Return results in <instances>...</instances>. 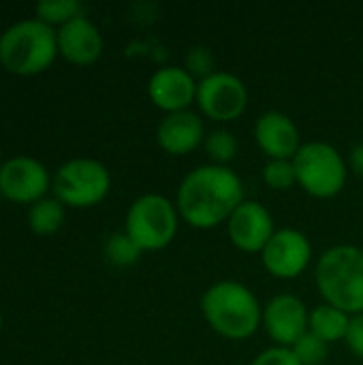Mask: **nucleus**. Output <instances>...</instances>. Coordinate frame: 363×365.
I'll return each mask as SVG.
<instances>
[{"mask_svg": "<svg viewBox=\"0 0 363 365\" xmlns=\"http://www.w3.org/2000/svg\"><path fill=\"white\" fill-rule=\"evenodd\" d=\"M111 186L107 167L94 158H73L60 165L51 178V190L58 201L71 207H92L101 203Z\"/></svg>", "mask_w": 363, "mask_h": 365, "instance_id": "obj_7", "label": "nucleus"}, {"mask_svg": "<svg viewBox=\"0 0 363 365\" xmlns=\"http://www.w3.org/2000/svg\"><path fill=\"white\" fill-rule=\"evenodd\" d=\"M0 167H2V152H0Z\"/></svg>", "mask_w": 363, "mask_h": 365, "instance_id": "obj_29", "label": "nucleus"}, {"mask_svg": "<svg viewBox=\"0 0 363 365\" xmlns=\"http://www.w3.org/2000/svg\"><path fill=\"white\" fill-rule=\"evenodd\" d=\"M199 109L216 122H231L246 111L248 90L233 73L216 71L197 86Z\"/></svg>", "mask_w": 363, "mask_h": 365, "instance_id": "obj_8", "label": "nucleus"}, {"mask_svg": "<svg viewBox=\"0 0 363 365\" xmlns=\"http://www.w3.org/2000/svg\"><path fill=\"white\" fill-rule=\"evenodd\" d=\"M184 68H186L193 77L205 79V77H210L212 73H216V71H214V53H212L208 47H201V45L190 47L188 53H186V64H184Z\"/></svg>", "mask_w": 363, "mask_h": 365, "instance_id": "obj_24", "label": "nucleus"}, {"mask_svg": "<svg viewBox=\"0 0 363 365\" xmlns=\"http://www.w3.org/2000/svg\"><path fill=\"white\" fill-rule=\"evenodd\" d=\"M291 351L302 365H323L327 361V355H329V344L323 342L321 338H317L315 334L306 331L291 346Z\"/></svg>", "mask_w": 363, "mask_h": 365, "instance_id": "obj_22", "label": "nucleus"}, {"mask_svg": "<svg viewBox=\"0 0 363 365\" xmlns=\"http://www.w3.org/2000/svg\"><path fill=\"white\" fill-rule=\"evenodd\" d=\"M203 145H205L208 156L216 165H223V167H227V163H231L237 156V148H240L237 139L229 130H212V133H208Z\"/></svg>", "mask_w": 363, "mask_h": 365, "instance_id": "obj_20", "label": "nucleus"}, {"mask_svg": "<svg viewBox=\"0 0 363 365\" xmlns=\"http://www.w3.org/2000/svg\"><path fill=\"white\" fill-rule=\"evenodd\" d=\"M34 13L41 21L62 26L77 15H83V4L79 0H43L34 6Z\"/></svg>", "mask_w": 363, "mask_h": 365, "instance_id": "obj_19", "label": "nucleus"}, {"mask_svg": "<svg viewBox=\"0 0 363 365\" xmlns=\"http://www.w3.org/2000/svg\"><path fill=\"white\" fill-rule=\"evenodd\" d=\"M317 287L325 302L349 317L363 314V250L334 246L317 263Z\"/></svg>", "mask_w": 363, "mask_h": 365, "instance_id": "obj_4", "label": "nucleus"}, {"mask_svg": "<svg viewBox=\"0 0 363 365\" xmlns=\"http://www.w3.org/2000/svg\"><path fill=\"white\" fill-rule=\"evenodd\" d=\"M178 207L163 195H143L126 214L124 233L141 250H163L178 233Z\"/></svg>", "mask_w": 363, "mask_h": 365, "instance_id": "obj_5", "label": "nucleus"}, {"mask_svg": "<svg viewBox=\"0 0 363 365\" xmlns=\"http://www.w3.org/2000/svg\"><path fill=\"white\" fill-rule=\"evenodd\" d=\"M344 342L349 344L353 355H357L359 359H363V314L351 317V325H349Z\"/></svg>", "mask_w": 363, "mask_h": 365, "instance_id": "obj_26", "label": "nucleus"}, {"mask_svg": "<svg viewBox=\"0 0 363 365\" xmlns=\"http://www.w3.org/2000/svg\"><path fill=\"white\" fill-rule=\"evenodd\" d=\"M156 141L165 152L173 156L188 154L205 141L203 120L188 109L167 113L156 128Z\"/></svg>", "mask_w": 363, "mask_h": 365, "instance_id": "obj_16", "label": "nucleus"}, {"mask_svg": "<svg viewBox=\"0 0 363 365\" xmlns=\"http://www.w3.org/2000/svg\"><path fill=\"white\" fill-rule=\"evenodd\" d=\"M51 186V178L47 167L26 154L11 156L0 167V192L15 203H34L43 197Z\"/></svg>", "mask_w": 363, "mask_h": 365, "instance_id": "obj_9", "label": "nucleus"}, {"mask_svg": "<svg viewBox=\"0 0 363 365\" xmlns=\"http://www.w3.org/2000/svg\"><path fill=\"white\" fill-rule=\"evenodd\" d=\"M263 180L274 190H289L293 184H297L293 160H270L263 167Z\"/></svg>", "mask_w": 363, "mask_h": 365, "instance_id": "obj_23", "label": "nucleus"}, {"mask_svg": "<svg viewBox=\"0 0 363 365\" xmlns=\"http://www.w3.org/2000/svg\"><path fill=\"white\" fill-rule=\"evenodd\" d=\"M255 137L270 160H293L300 152V130L282 111H267L257 120Z\"/></svg>", "mask_w": 363, "mask_h": 365, "instance_id": "obj_15", "label": "nucleus"}, {"mask_svg": "<svg viewBox=\"0 0 363 365\" xmlns=\"http://www.w3.org/2000/svg\"><path fill=\"white\" fill-rule=\"evenodd\" d=\"M64 222V203L56 197H43L28 210V227L36 235H53Z\"/></svg>", "mask_w": 363, "mask_h": 365, "instance_id": "obj_18", "label": "nucleus"}, {"mask_svg": "<svg viewBox=\"0 0 363 365\" xmlns=\"http://www.w3.org/2000/svg\"><path fill=\"white\" fill-rule=\"evenodd\" d=\"M197 81L184 66H163L148 81V94L152 103L167 111H186L197 98Z\"/></svg>", "mask_w": 363, "mask_h": 365, "instance_id": "obj_13", "label": "nucleus"}, {"mask_svg": "<svg viewBox=\"0 0 363 365\" xmlns=\"http://www.w3.org/2000/svg\"><path fill=\"white\" fill-rule=\"evenodd\" d=\"M141 248L126 235V233H113L107 242H105V257L109 263L126 267L139 261L141 257Z\"/></svg>", "mask_w": 363, "mask_h": 365, "instance_id": "obj_21", "label": "nucleus"}, {"mask_svg": "<svg viewBox=\"0 0 363 365\" xmlns=\"http://www.w3.org/2000/svg\"><path fill=\"white\" fill-rule=\"evenodd\" d=\"M349 163H351V169H353L359 178H363V143H357V145L351 150Z\"/></svg>", "mask_w": 363, "mask_h": 365, "instance_id": "obj_27", "label": "nucleus"}, {"mask_svg": "<svg viewBox=\"0 0 363 365\" xmlns=\"http://www.w3.org/2000/svg\"><path fill=\"white\" fill-rule=\"evenodd\" d=\"M310 257V240L297 229H278L261 252L265 269L280 280H291L304 274Z\"/></svg>", "mask_w": 363, "mask_h": 365, "instance_id": "obj_10", "label": "nucleus"}, {"mask_svg": "<svg viewBox=\"0 0 363 365\" xmlns=\"http://www.w3.org/2000/svg\"><path fill=\"white\" fill-rule=\"evenodd\" d=\"M201 312L208 325L229 340H246L263 323V310L255 293L235 280L210 287L201 297Z\"/></svg>", "mask_w": 363, "mask_h": 365, "instance_id": "obj_2", "label": "nucleus"}, {"mask_svg": "<svg viewBox=\"0 0 363 365\" xmlns=\"http://www.w3.org/2000/svg\"><path fill=\"white\" fill-rule=\"evenodd\" d=\"M227 229L233 246L244 252H263L276 233L272 214L257 201H242L227 220Z\"/></svg>", "mask_w": 363, "mask_h": 365, "instance_id": "obj_12", "label": "nucleus"}, {"mask_svg": "<svg viewBox=\"0 0 363 365\" xmlns=\"http://www.w3.org/2000/svg\"><path fill=\"white\" fill-rule=\"evenodd\" d=\"M297 184L317 199L336 197L347 182V167L340 152L325 141H310L293 158Z\"/></svg>", "mask_w": 363, "mask_h": 365, "instance_id": "obj_6", "label": "nucleus"}, {"mask_svg": "<svg viewBox=\"0 0 363 365\" xmlns=\"http://www.w3.org/2000/svg\"><path fill=\"white\" fill-rule=\"evenodd\" d=\"M58 56V30L39 17H26L0 32V64L15 75H36Z\"/></svg>", "mask_w": 363, "mask_h": 365, "instance_id": "obj_3", "label": "nucleus"}, {"mask_svg": "<svg viewBox=\"0 0 363 365\" xmlns=\"http://www.w3.org/2000/svg\"><path fill=\"white\" fill-rule=\"evenodd\" d=\"M0 331H2V314H0Z\"/></svg>", "mask_w": 363, "mask_h": 365, "instance_id": "obj_28", "label": "nucleus"}, {"mask_svg": "<svg viewBox=\"0 0 363 365\" xmlns=\"http://www.w3.org/2000/svg\"><path fill=\"white\" fill-rule=\"evenodd\" d=\"M244 201L242 180L223 165L193 169L178 188V212L195 229H214Z\"/></svg>", "mask_w": 363, "mask_h": 365, "instance_id": "obj_1", "label": "nucleus"}, {"mask_svg": "<svg viewBox=\"0 0 363 365\" xmlns=\"http://www.w3.org/2000/svg\"><path fill=\"white\" fill-rule=\"evenodd\" d=\"M58 53L73 64H92L103 53V34L88 15H77L58 28Z\"/></svg>", "mask_w": 363, "mask_h": 365, "instance_id": "obj_14", "label": "nucleus"}, {"mask_svg": "<svg viewBox=\"0 0 363 365\" xmlns=\"http://www.w3.org/2000/svg\"><path fill=\"white\" fill-rule=\"evenodd\" d=\"M250 365H302V364L297 361V357L293 355V351H291V349L274 346V349L263 351L259 357H255Z\"/></svg>", "mask_w": 363, "mask_h": 365, "instance_id": "obj_25", "label": "nucleus"}, {"mask_svg": "<svg viewBox=\"0 0 363 365\" xmlns=\"http://www.w3.org/2000/svg\"><path fill=\"white\" fill-rule=\"evenodd\" d=\"M308 323L310 312L295 295H276L263 308V325L278 346L291 349L308 331Z\"/></svg>", "mask_w": 363, "mask_h": 365, "instance_id": "obj_11", "label": "nucleus"}, {"mask_svg": "<svg viewBox=\"0 0 363 365\" xmlns=\"http://www.w3.org/2000/svg\"><path fill=\"white\" fill-rule=\"evenodd\" d=\"M351 325V317L329 304L317 306L310 312V323H308V331L315 334L317 338H321L323 342L332 344V342H340L347 338Z\"/></svg>", "mask_w": 363, "mask_h": 365, "instance_id": "obj_17", "label": "nucleus"}]
</instances>
